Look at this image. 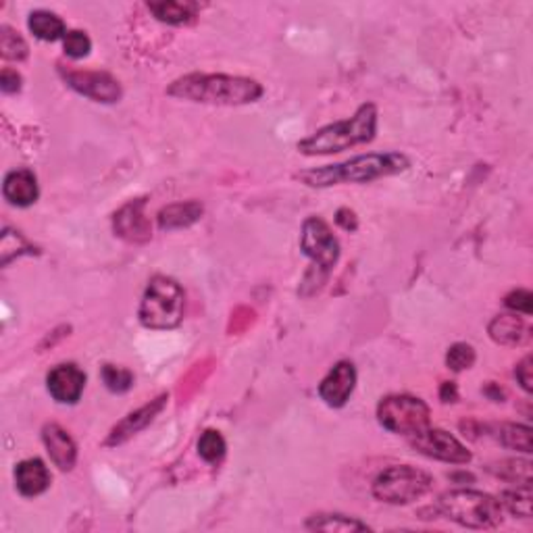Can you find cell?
Returning <instances> with one entry per match:
<instances>
[{"mask_svg":"<svg viewBox=\"0 0 533 533\" xmlns=\"http://www.w3.org/2000/svg\"><path fill=\"white\" fill-rule=\"evenodd\" d=\"M167 94L196 105L242 107L257 102L265 94V87L252 77L225 76V73H188L173 79Z\"/></svg>","mask_w":533,"mask_h":533,"instance_id":"cell-1","label":"cell"},{"mask_svg":"<svg viewBox=\"0 0 533 533\" xmlns=\"http://www.w3.org/2000/svg\"><path fill=\"white\" fill-rule=\"evenodd\" d=\"M411 167V160L403 152H369L348 159L344 163L323 165L315 169H304L296 173V179L309 188H332L340 184H364L379 178L405 173Z\"/></svg>","mask_w":533,"mask_h":533,"instance_id":"cell-2","label":"cell"},{"mask_svg":"<svg viewBox=\"0 0 533 533\" xmlns=\"http://www.w3.org/2000/svg\"><path fill=\"white\" fill-rule=\"evenodd\" d=\"M377 107L374 102H364L356 108L353 117L333 121L298 142V152L304 157H327L354 149V146L374 142L377 134Z\"/></svg>","mask_w":533,"mask_h":533,"instance_id":"cell-3","label":"cell"},{"mask_svg":"<svg viewBox=\"0 0 533 533\" xmlns=\"http://www.w3.org/2000/svg\"><path fill=\"white\" fill-rule=\"evenodd\" d=\"M186 313V294L178 282L167 275H155L144 290L138 319L146 330H175Z\"/></svg>","mask_w":533,"mask_h":533,"instance_id":"cell-4","label":"cell"},{"mask_svg":"<svg viewBox=\"0 0 533 533\" xmlns=\"http://www.w3.org/2000/svg\"><path fill=\"white\" fill-rule=\"evenodd\" d=\"M442 517L469 529H494L505 519L500 500L477 490H450L436 502Z\"/></svg>","mask_w":533,"mask_h":533,"instance_id":"cell-5","label":"cell"},{"mask_svg":"<svg viewBox=\"0 0 533 533\" xmlns=\"http://www.w3.org/2000/svg\"><path fill=\"white\" fill-rule=\"evenodd\" d=\"M301 251L313 261V267L304 277L302 288L313 286L311 294H315L317 290L323 288L335 262L340 261V242L323 219L309 217L302 223Z\"/></svg>","mask_w":533,"mask_h":533,"instance_id":"cell-6","label":"cell"},{"mask_svg":"<svg viewBox=\"0 0 533 533\" xmlns=\"http://www.w3.org/2000/svg\"><path fill=\"white\" fill-rule=\"evenodd\" d=\"M434 487V477L427 471L411 465H394L384 469L374 481V492L379 502L385 505H411Z\"/></svg>","mask_w":533,"mask_h":533,"instance_id":"cell-7","label":"cell"},{"mask_svg":"<svg viewBox=\"0 0 533 533\" xmlns=\"http://www.w3.org/2000/svg\"><path fill=\"white\" fill-rule=\"evenodd\" d=\"M377 421L388 432L408 437L429 427L432 411L421 398L411 394H390L379 400Z\"/></svg>","mask_w":533,"mask_h":533,"instance_id":"cell-8","label":"cell"},{"mask_svg":"<svg viewBox=\"0 0 533 533\" xmlns=\"http://www.w3.org/2000/svg\"><path fill=\"white\" fill-rule=\"evenodd\" d=\"M408 444L419 455L434 458V461L450 463V465H469L473 455L466 450L465 444L458 437L452 436L446 429L440 427H425L423 432L408 436Z\"/></svg>","mask_w":533,"mask_h":533,"instance_id":"cell-9","label":"cell"},{"mask_svg":"<svg viewBox=\"0 0 533 533\" xmlns=\"http://www.w3.org/2000/svg\"><path fill=\"white\" fill-rule=\"evenodd\" d=\"M61 76L71 90H76L77 94H82V97L94 102L113 105V102H119V98L123 97L121 84L107 71L61 69Z\"/></svg>","mask_w":533,"mask_h":533,"instance_id":"cell-10","label":"cell"},{"mask_svg":"<svg viewBox=\"0 0 533 533\" xmlns=\"http://www.w3.org/2000/svg\"><path fill=\"white\" fill-rule=\"evenodd\" d=\"M146 200H129L113 215L115 236H119L131 244H144L152 238L150 219L144 213Z\"/></svg>","mask_w":533,"mask_h":533,"instance_id":"cell-11","label":"cell"},{"mask_svg":"<svg viewBox=\"0 0 533 533\" xmlns=\"http://www.w3.org/2000/svg\"><path fill=\"white\" fill-rule=\"evenodd\" d=\"M46 388L58 405H76L86 388V374L73 363L56 364L48 371Z\"/></svg>","mask_w":533,"mask_h":533,"instance_id":"cell-12","label":"cell"},{"mask_svg":"<svg viewBox=\"0 0 533 533\" xmlns=\"http://www.w3.org/2000/svg\"><path fill=\"white\" fill-rule=\"evenodd\" d=\"M356 388V369L350 361L335 363L330 374L319 384V396L327 406L342 408Z\"/></svg>","mask_w":533,"mask_h":533,"instance_id":"cell-13","label":"cell"},{"mask_svg":"<svg viewBox=\"0 0 533 533\" xmlns=\"http://www.w3.org/2000/svg\"><path fill=\"white\" fill-rule=\"evenodd\" d=\"M167 394H160L159 398L150 400L149 405H144L142 408H138V411L129 413L126 419L117 423L113 427L111 436H108L107 440V446H117V444H123L126 440H129L131 436H136L138 432H142L146 425H150L152 421H155L157 415L163 411L165 405H167Z\"/></svg>","mask_w":533,"mask_h":533,"instance_id":"cell-14","label":"cell"},{"mask_svg":"<svg viewBox=\"0 0 533 533\" xmlns=\"http://www.w3.org/2000/svg\"><path fill=\"white\" fill-rule=\"evenodd\" d=\"M42 442L46 446L50 461L61 471H71L77 463V444L56 423H46L42 429Z\"/></svg>","mask_w":533,"mask_h":533,"instance_id":"cell-15","label":"cell"},{"mask_svg":"<svg viewBox=\"0 0 533 533\" xmlns=\"http://www.w3.org/2000/svg\"><path fill=\"white\" fill-rule=\"evenodd\" d=\"M50 471L42 458H26L15 466V486L21 496L36 498L50 487Z\"/></svg>","mask_w":533,"mask_h":533,"instance_id":"cell-16","label":"cell"},{"mask_svg":"<svg viewBox=\"0 0 533 533\" xmlns=\"http://www.w3.org/2000/svg\"><path fill=\"white\" fill-rule=\"evenodd\" d=\"M3 194L6 202L13 204V207H19V209L32 207L40 196L38 178H36L34 171H29V169L9 171L3 181Z\"/></svg>","mask_w":533,"mask_h":533,"instance_id":"cell-17","label":"cell"},{"mask_svg":"<svg viewBox=\"0 0 533 533\" xmlns=\"http://www.w3.org/2000/svg\"><path fill=\"white\" fill-rule=\"evenodd\" d=\"M487 333H490V338L496 344L517 346L528 340L529 327L525 325L523 317L517 315V313H510V315L494 317L490 321V325H487Z\"/></svg>","mask_w":533,"mask_h":533,"instance_id":"cell-18","label":"cell"},{"mask_svg":"<svg viewBox=\"0 0 533 533\" xmlns=\"http://www.w3.org/2000/svg\"><path fill=\"white\" fill-rule=\"evenodd\" d=\"M202 204L196 200L169 204V207L159 210V228L163 231L190 228V225H194L202 217Z\"/></svg>","mask_w":533,"mask_h":533,"instance_id":"cell-19","label":"cell"},{"mask_svg":"<svg viewBox=\"0 0 533 533\" xmlns=\"http://www.w3.org/2000/svg\"><path fill=\"white\" fill-rule=\"evenodd\" d=\"M155 19L167 26H188L199 15V5L190 0H159V3H146Z\"/></svg>","mask_w":533,"mask_h":533,"instance_id":"cell-20","label":"cell"},{"mask_svg":"<svg viewBox=\"0 0 533 533\" xmlns=\"http://www.w3.org/2000/svg\"><path fill=\"white\" fill-rule=\"evenodd\" d=\"M27 27L36 38L42 42H56L63 40L65 34H67V27H65V21L58 17V15L50 11H34L29 13L27 17Z\"/></svg>","mask_w":533,"mask_h":533,"instance_id":"cell-21","label":"cell"},{"mask_svg":"<svg viewBox=\"0 0 533 533\" xmlns=\"http://www.w3.org/2000/svg\"><path fill=\"white\" fill-rule=\"evenodd\" d=\"M306 529L313 531H369L371 528L354 517L338 515V513H319L309 517Z\"/></svg>","mask_w":533,"mask_h":533,"instance_id":"cell-22","label":"cell"},{"mask_svg":"<svg viewBox=\"0 0 533 533\" xmlns=\"http://www.w3.org/2000/svg\"><path fill=\"white\" fill-rule=\"evenodd\" d=\"M492 476L513 481L517 486H531V463L523 458H505L487 466Z\"/></svg>","mask_w":533,"mask_h":533,"instance_id":"cell-23","label":"cell"},{"mask_svg":"<svg viewBox=\"0 0 533 533\" xmlns=\"http://www.w3.org/2000/svg\"><path fill=\"white\" fill-rule=\"evenodd\" d=\"M498 442L508 450L523 452V455H531L533 440H531V427L519 425V423H505L498 429Z\"/></svg>","mask_w":533,"mask_h":533,"instance_id":"cell-24","label":"cell"},{"mask_svg":"<svg viewBox=\"0 0 533 533\" xmlns=\"http://www.w3.org/2000/svg\"><path fill=\"white\" fill-rule=\"evenodd\" d=\"M531 486H517L513 490H505L500 494V505L513 517L519 519H531Z\"/></svg>","mask_w":533,"mask_h":533,"instance_id":"cell-25","label":"cell"},{"mask_svg":"<svg viewBox=\"0 0 533 533\" xmlns=\"http://www.w3.org/2000/svg\"><path fill=\"white\" fill-rule=\"evenodd\" d=\"M0 55H3L6 61H24L29 55V46L24 40V36L15 32L9 26L0 27Z\"/></svg>","mask_w":533,"mask_h":533,"instance_id":"cell-26","label":"cell"},{"mask_svg":"<svg viewBox=\"0 0 533 533\" xmlns=\"http://www.w3.org/2000/svg\"><path fill=\"white\" fill-rule=\"evenodd\" d=\"M38 251L21 236L19 231L6 228L3 231V242H0V254H3V267L9 265L13 259L24 257V254H36Z\"/></svg>","mask_w":533,"mask_h":533,"instance_id":"cell-27","label":"cell"},{"mask_svg":"<svg viewBox=\"0 0 533 533\" xmlns=\"http://www.w3.org/2000/svg\"><path fill=\"white\" fill-rule=\"evenodd\" d=\"M228 452V442L217 429H207L199 437V455L202 461L207 463H219Z\"/></svg>","mask_w":533,"mask_h":533,"instance_id":"cell-28","label":"cell"},{"mask_svg":"<svg viewBox=\"0 0 533 533\" xmlns=\"http://www.w3.org/2000/svg\"><path fill=\"white\" fill-rule=\"evenodd\" d=\"M100 377L105 388L113 394H123L134 385V374L126 367H117V364H105L100 369Z\"/></svg>","mask_w":533,"mask_h":533,"instance_id":"cell-29","label":"cell"},{"mask_svg":"<svg viewBox=\"0 0 533 533\" xmlns=\"http://www.w3.org/2000/svg\"><path fill=\"white\" fill-rule=\"evenodd\" d=\"M476 348L471 344H465V342H456V344H452L446 353V367L456 371V374H461V371L471 369L473 364H476Z\"/></svg>","mask_w":533,"mask_h":533,"instance_id":"cell-30","label":"cell"},{"mask_svg":"<svg viewBox=\"0 0 533 533\" xmlns=\"http://www.w3.org/2000/svg\"><path fill=\"white\" fill-rule=\"evenodd\" d=\"M63 50H65V55L73 58V61L86 58L92 50L90 36L82 32V29H69V32L65 34V38H63Z\"/></svg>","mask_w":533,"mask_h":533,"instance_id":"cell-31","label":"cell"},{"mask_svg":"<svg viewBox=\"0 0 533 533\" xmlns=\"http://www.w3.org/2000/svg\"><path fill=\"white\" fill-rule=\"evenodd\" d=\"M505 306L517 315H531L533 313V294L529 290H513L505 298Z\"/></svg>","mask_w":533,"mask_h":533,"instance_id":"cell-32","label":"cell"},{"mask_svg":"<svg viewBox=\"0 0 533 533\" xmlns=\"http://www.w3.org/2000/svg\"><path fill=\"white\" fill-rule=\"evenodd\" d=\"M515 377H517V382L521 384V388L525 392H528V394L533 392V359L529 354L525 356V359L519 364H517Z\"/></svg>","mask_w":533,"mask_h":533,"instance_id":"cell-33","label":"cell"},{"mask_svg":"<svg viewBox=\"0 0 533 533\" xmlns=\"http://www.w3.org/2000/svg\"><path fill=\"white\" fill-rule=\"evenodd\" d=\"M24 86V77L19 76L17 71L11 67H5L3 73H0V90L5 94H17Z\"/></svg>","mask_w":533,"mask_h":533,"instance_id":"cell-34","label":"cell"},{"mask_svg":"<svg viewBox=\"0 0 533 533\" xmlns=\"http://www.w3.org/2000/svg\"><path fill=\"white\" fill-rule=\"evenodd\" d=\"M335 223H338L344 231H356V228H359V217H356L354 210L340 209L338 213H335Z\"/></svg>","mask_w":533,"mask_h":533,"instance_id":"cell-35","label":"cell"},{"mask_svg":"<svg viewBox=\"0 0 533 533\" xmlns=\"http://www.w3.org/2000/svg\"><path fill=\"white\" fill-rule=\"evenodd\" d=\"M440 400L442 403H456L458 400V390L455 382H444L442 388H440Z\"/></svg>","mask_w":533,"mask_h":533,"instance_id":"cell-36","label":"cell"},{"mask_svg":"<svg viewBox=\"0 0 533 533\" xmlns=\"http://www.w3.org/2000/svg\"><path fill=\"white\" fill-rule=\"evenodd\" d=\"M486 394H487V396H490V398L494 400V403H502V398H505V390L498 388V385H496L494 382L487 384Z\"/></svg>","mask_w":533,"mask_h":533,"instance_id":"cell-37","label":"cell"}]
</instances>
